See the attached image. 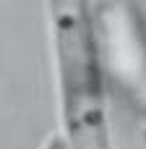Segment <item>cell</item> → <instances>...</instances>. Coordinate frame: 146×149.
<instances>
[{"mask_svg": "<svg viewBox=\"0 0 146 149\" xmlns=\"http://www.w3.org/2000/svg\"><path fill=\"white\" fill-rule=\"evenodd\" d=\"M57 79L60 126L68 144L110 136L107 92L91 0H42Z\"/></svg>", "mask_w": 146, "mask_h": 149, "instance_id": "6da1fadb", "label": "cell"}, {"mask_svg": "<svg viewBox=\"0 0 146 149\" xmlns=\"http://www.w3.org/2000/svg\"><path fill=\"white\" fill-rule=\"evenodd\" d=\"M42 149H68V144H65L63 134H50V136L44 139V144H42Z\"/></svg>", "mask_w": 146, "mask_h": 149, "instance_id": "7a4b0ae2", "label": "cell"}, {"mask_svg": "<svg viewBox=\"0 0 146 149\" xmlns=\"http://www.w3.org/2000/svg\"><path fill=\"white\" fill-rule=\"evenodd\" d=\"M144 139H146V136H144Z\"/></svg>", "mask_w": 146, "mask_h": 149, "instance_id": "3957f363", "label": "cell"}]
</instances>
